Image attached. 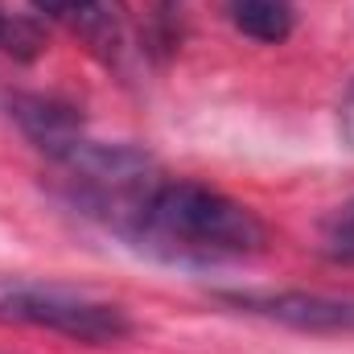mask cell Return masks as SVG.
<instances>
[{"mask_svg": "<svg viewBox=\"0 0 354 354\" xmlns=\"http://www.w3.org/2000/svg\"><path fill=\"white\" fill-rule=\"evenodd\" d=\"M136 248L169 260H239L268 243L260 214L231 194L194 177H157L145 194L132 227L124 231Z\"/></svg>", "mask_w": 354, "mask_h": 354, "instance_id": "1", "label": "cell"}, {"mask_svg": "<svg viewBox=\"0 0 354 354\" xmlns=\"http://www.w3.org/2000/svg\"><path fill=\"white\" fill-rule=\"evenodd\" d=\"M0 326H33L87 346H111L132 334V317L115 301L29 276H0Z\"/></svg>", "mask_w": 354, "mask_h": 354, "instance_id": "2", "label": "cell"}, {"mask_svg": "<svg viewBox=\"0 0 354 354\" xmlns=\"http://www.w3.org/2000/svg\"><path fill=\"white\" fill-rule=\"evenodd\" d=\"M227 305L272 317L297 330L317 334H354V297H330V292H231Z\"/></svg>", "mask_w": 354, "mask_h": 354, "instance_id": "3", "label": "cell"}, {"mask_svg": "<svg viewBox=\"0 0 354 354\" xmlns=\"http://www.w3.org/2000/svg\"><path fill=\"white\" fill-rule=\"evenodd\" d=\"M41 17L66 25L91 54L115 62L128 46V8L124 0H29Z\"/></svg>", "mask_w": 354, "mask_h": 354, "instance_id": "4", "label": "cell"}, {"mask_svg": "<svg viewBox=\"0 0 354 354\" xmlns=\"http://www.w3.org/2000/svg\"><path fill=\"white\" fill-rule=\"evenodd\" d=\"M227 8H231L235 29L252 41H264V46H280L297 25L292 0H231Z\"/></svg>", "mask_w": 354, "mask_h": 354, "instance_id": "5", "label": "cell"}, {"mask_svg": "<svg viewBox=\"0 0 354 354\" xmlns=\"http://www.w3.org/2000/svg\"><path fill=\"white\" fill-rule=\"evenodd\" d=\"M37 46H41V33H37L29 21L8 17L4 4H0V50H4V54H21V58H29V54H37Z\"/></svg>", "mask_w": 354, "mask_h": 354, "instance_id": "6", "label": "cell"}, {"mask_svg": "<svg viewBox=\"0 0 354 354\" xmlns=\"http://www.w3.org/2000/svg\"><path fill=\"white\" fill-rule=\"evenodd\" d=\"M326 256L338 264H354V202L334 218V227L326 231Z\"/></svg>", "mask_w": 354, "mask_h": 354, "instance_id": "7", "label": "cell"}, {"mask_svg": "<svg viewBox=\"0 0 354 354\" xmlns=\"http://www.w3.org/2000/svg\"><path fill=\"white\" fill-rule=\"evenodd\" d=\"M338 128H342V140L354 149V83L346 87L342 103H338Z\"/></svg>", "mask_w": 354, "mask_h": 354, "instance_id": "8", "label": "cell"}]
</instances>
